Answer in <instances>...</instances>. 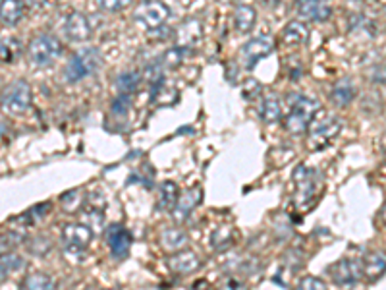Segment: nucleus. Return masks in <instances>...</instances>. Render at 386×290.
<instances>
[{
    "instance_id": "nucleus-1",
    "label": "nucleus",
    "mask_w": 386,
    "mask_h": 290,
    "mask_svg": "<svg viewBox=\"0 0 386 290\" xmlns=\"http://www.w3.org/2000/svg\"><path fill=\"white\" fill-rule=\"evenodd\" d=\"M33 91L25 79H15L0 91V109L10 117H22L31 109Z\"/></svg>"
},
{
    "instance_id": "nucleus-2",
    "label": "nucleus",
    "mask_w": 386,
    "mask_h": 290,
    "mask_svg": "<svg viewBox=\"0 0 386 290\" xmlns=\"http://www.w3.org/2000/svg\"><path fill=\"white\" fill-rule=\"evenodd\" d=\"M321 110V103L311 99V97H301L293 103L290 112L284 118V130L288 133H298L307 132L311 124L315 122L317 112Z\"/></svg>"
},
{
    "instance_id": "nucleus-3",
    "label": "nucleus",
    "mask_w": 386,
    "mask_h": 290,
    "mask_svg": "<svg viewBox=\"0 0 386 290\" xmlns=\"http://www.w3.org/2000/svg\"><path fill=\"white\" fill-rule=\"evenodd\" d=\"M100 64H102V58H100V53L97 48H85V51H79L76 55L72 56L64 68V78L68 79L69 84H76L79 79L89 78L91 74L99 70Z\"/></svg>"
},
{
    "instance_id": "nucleus-4",
    "label": "nucleus",
    "mask_w": 386,
    "mask_h": 290,
    "mask_svg": "<svg viewBox=\"0 0 386 290\" xmlns=\"http://www.w3.org/2000/svg\"><path fill=\"white\" fill-rule=\"evenodd\" d=\"M62 43L54 35H35L27 45V58L33 66H48L62 56Z\"/></svg>"
},
{
    "instance_id": "nucleus-5",
    "label": "nucleus",
    "mask_w": 386,
    "mask_h": 290,
    "mask_svg": "<svg viewBox=\"0 0 386 290\" xmlns=\"http://www.w3.org/2000/svg\"><path fill=\"white\" fill-rule=\"evenodd\" d=\"M293 184H295V192H293V204L298 207L309 205L317 197V190L321 184V174L315 169L309 166H298L293 171Z\"/></svg>"
},
{
    "instance_id": "nucleus-6",
    "label": "nucleus",
    "mask_w": 386,
    "mask_h": 290,
    "mask_svg": "<svg viewBox=\"0 0 386 290\" xmlns=\"http://www.w3.org/2000/svg\"><path fill=\"white\" fill-rule=\"evenodd\" d=\"M93 235L95 232L84 223H68L62 228V244H64L66 256H77L79 259L84 258L89 244L93 242Z\"/></svg>"
},
{
    "instance_id": "nucleus-7",
    "label": "nucleus",
    "mask_w": 386,
    "mask_h": 290,
    "mask_svg": "<svg viewBox=\"0 0 386 290\" xmlns=\"http://www.w3.org/2000/svg\"><path fill=\"white\" fill-rule=\"evenodd\" d=\"M133 18L145 29H159L170 18V8L162 0H143L138 8L133 10Z\"/></svg>"
},
{
    "instance_id": "nucleus-8",
    "label": "nucleus",
    "mask_w": 386,
    "mask_h": 290,
    "mask_svg": "<svg viewBox=\"0 0 386 290\" xmlns=\"http://www.w3.org/2000/svg\"><path fill=\"white\" fill-rule=\"evenodd\" d=\"M326 273L336 286H354L363 279V261L357 258H342L332 263Z\"/></svg>"
},
{
    "instance_id": "nucleus-9",
    "label": "nucleus",
    "mask_w": 386,
    "mask_h": 290,
    "mask_svg": "<svg viewBox=\"0 0 386 290\" xmlns=\"http://www.w3.org/2000/svg\"><path fill=\"white\" fill-rule=\"evenodd\" d=\"M342 130V124H340L338 118L326 117L323 120H319L317 124H313L309 128V138L307 145L311 151L324 150L331 145V141L336 138Z\"/></svg>"
},
{
    "instance_id": "nucleus-10",
    "label": "nucleus",
    "mask_w": 386,
    "mask_h": 290,
    "mask_svg": "<svg viewBox=\"0 0 386 290\" xmlns=\"http://www.w3.org/2000/svg\"><path fill=\"white\" fill-rule=\"evenodd\" d=\"M274 39L270 35H259L255 39L247 41L244 48H241V56L246 62L247 70H253V66L257 62H261L262 58H267L274 53Z\"/></svg>"
},
{
    "instance_id": "nucleus-11",
    "label": "nucleus",
    "mask_w": 386,
    "mask_h": 290,
    "mask_svg": "<svg viewBox=\"0 0 386 290\" xmlns=\"http://www.w3.org/2000/svg\"><path fill=\"white\" fill-rule=\"evenodd\" d=\"M203 261L201 258L192 250H180L170 253L166 258V267L174 275H180V277H185V275L195 273L197 269H201Z\"/></svg>"
},
{
    "instance_id": "nucleus-12",
    "label": "nucleus",
    "mask_w": 386,
    "mask_h": 290,
    "mask_svg": "<svg viewBox=\"0 0 386 290\" xmlns=\"http://www.w3.org/2000/svg\"><path fill=\"white\" fill-rule=\"evenodd\" d=\"M107 242L110 248V253L114 259H126L130 253L133 236L124 225H112L107 230Z\"/></svg>"
},
{
    "instance_id": "nucleus-13",
    "label": "nucleus",
    "mask_w": 386,
    "mask_h": 290,
    "mask_svg": "<svg viewBox=\"0 0 386 290\" xmlns=\"http://www.w3.org/2000/svg\"><path fill=\"white\" fill-rule=\"evenodd\" d=\"M201 188H189L185 190V192H182L180 194V197H178L176 205H174V209H172V219H174V223H185V220L189 219V215H192L193 211H195V207L199 205L201 202Z\"/></svg>"
},
{
    "instance_id": "nucleus-14",
    "label": "nucleus",
    "mask_w": 386,
    "mask_h": 290,
    "mask_svg": "<svg viewBox=\"0 0 386 290\" xmlns=\"http://www.w3.org/2000/svg\"><path fill=\"white\" fill-rule=\"evenodd\" d=\"M64 33H66V37L69 41H74V43H84L91 37L93 27L89 24V20L85 14L81 12H74V14H69L66 18V22H64Z\"/></svg>"
},
{
    "instance_id": "nucleus-15",
    "label": "nucleus",
    "mask_w": 386,
    "mask_h": 290,
    "mask_svg": "<svg viewBox=\"0 0 386 290\" xmlns=\"http://www.w3.org/2000/svg\"><path fill=\"white\" fill-rule=\"evenodd\" d=\"M363 261V277L369 281H377L378 277L386 273V253L385 251H369L365 253Z\"/></svg>"
},
{
    "instance_id": "nucleus-16",
    "label": "nucleus",
    "mask_w": 386,
    "mask_h": 290,
    "mask_svg": "<svg viewBox=\"0 0 386 290\" xmlns=\"http://www.w3.org/2000/svg\"><path fill=\"white\" fill-rule=\"evenodd\" d=\"M159 242H161L162 250L168 251V253H174V251L184 250L187 242H189V236L182 228H166V230L161 232V240Z\"/></svg>"
},
{
    "instance_id": "nucleus-17",
    "label": "nucleus",
    "mask_w": 386,
    "mask_h": 290,
    "mask_svg": "<svg viewBox=\"0 0 386 290\" xmlns=\"http://www.w3.org/2000/svg\"><path fill=\"white\" fill-rule=\"evenodd\" d=\"M25 16V6L22 0H0V22L14 27Z\"/></svg>"
},
{
    "instance_id": "nucleus-18",
    "label": "nucleus",
    "mask_w": 386,
    "mask_h": 290,
    "mask_svg": "<svg viewBox=\"0 0 386 290\" xmlns=\"http://www.w3.org/2000/svg\"><path fill=\"white\" fill-rule=\"evenodd\" d=\"M298 12H300V16L303 20H309V22H326L332 16L331 6H326V4L319 2V0H307V2H303L300 8H298Z\"/></svg>"
},
{
    "instance_id": "nucleus-19",
    "label": "nucleus",
    "mask_w": 386,
    "mask_h": 290,
    "mask_svg": "<svg viewBox=\"0 0 386 290\" xmlns=\"http://www.w3.org/2000/svg\"><path fill=\"white\" fill-rule=\"evenodd\" d=\"M18 290H56V282H54L51 275L33 271V273L25 275L20 281V289Z\"/></svg>"
},
{
    "instance_id": "nucleus-20",
    "label": "nucleus",
    "mask_w": 386,
    "mask_h": 290,
    "mask_svg": "<svg viewBox=\"0 0 386 290\" xmlns=\"http://www.w3.org/2000/svg\"><path fill=\"white\" fill-rule=\"evenodd\" d=\"M257 22V12L249 4H239L234 10V27L238 33H249Z\"/></svg>"
},
{
    "instance_id": "nucleus-21",
    "label": "nucleus",
    "mask_w": 386,
    "mask_h": 290,
    "mask_svg": "<svg viewBox=\"0 0 386 290\" xmlns=\"http://www.w3.org/2000/svg\"><path fill=\"white\" fill-rule=\"evenodd\" d=\"M178 192H180V190H178V186L174 182H162L161 188H159V194H157V209H159V211H172L174 205H176L178 197H180Z\"/></svg>"
},
{
    "instance_id": "nucleus-22",
    "label": "nucleus",
    "mask_w": 386,
    "mask_h": 290,
    "mask_svg": "<svg viewBox=\"0 0 386 290\" xmlns=\"http://www.w3.org/2000/svg\"><path fill=\"white\" fill-rule=\"evenodd\" d=\"M355 93L357 91H355V86L352 79H340L338 84L332 87L331 101L336 107H347L355 99Z\"/></svg>"
},
{
    "instance_id": "nucleus-23",
    "label": "nucleus",
    "mask_w": 386,
    "mask_h": 290,
    "mask_svg": "<svg viewBox=\"0 0 386 290\" xmlns=\"http://www.w3.org/2000/svg\"><path fill=\"white\" fill-rule=\"evenodd\" d=\"M282 39H284L286 45H292V47L307 43L309 39L307 25L303 24V22H290V24L284 27V32H282Z\"/></svg>"
},
{
    "instance_id": "nucleus-24",
    "label": "nucleus",
    "mask_w": 386,
    "mask_h": 290,
    "mask_svg": "<svg viewBox=\"0 0 386 290\" xmlns=\"http://www.w3.org/2000/svg\"><path fill=\"white\" fill-rule=\"evenodd\" d=\"M22 53V43L15 37H0V62H15Z\"/></svg>"
},
{
    "instance_id": "nucleus-25",
    "label": "nucleus",
    "mask_w": 386,
    "mask_h": 290,
    "mask_svg": "<svg viewBox=\"0 0 386 290\" xmlns=\"http://www.w3.org/2000/svg\"><path fill=\"white\" fill-rule=\"evenodd\" d=\"M261 118L267 124H274L282 118V105L277 95H269L265 97L261 103Z\"/></svg>"
},
{
    "instance_id": "nucleus-26",
    "label": "nucleus",
    "mask_w": 386,
    "mask_h": 290,
    "mask_svg": "<svg viewBox=\"0 0 386 290\" xmlns=\"http://www.w3.org/2000/svg\"><path fill=\"white\" fill-rule=\"evenodd\" d=\"M201 37V25L195 22V20H189V22H185L180 29H178V43H180V47L187 48L195 45Z\"/></svg>"
},
{
    "instance_id": "nucleus-27",
    "label": "nucleus",
    "mask_w": 386,
    "mask_h": 290,
    "mask_svg": "<svg viewBox=\"0 0 386 290\" xmlns=\"http://www.w3.org/2000/svg\"><path fill=\"white\" fill-rule=\"evenodd\" d=\"M236 240V230L230 225H222V227H218L211 236V244H213V248L215 250H228L232 244Z\"/></svg>"
},
{
    "instance_id": "nucleus-28",
    "label": "nucleus",
    "mask_w": 386,
    "mask_h": 290,
    "mask_svg": "<svg viewBox=\"0 0 386 290\" xmlns=\"http://www.w3.org/2000/svg\"><path fill=\"white\" fill-rule=\"evenodd\" d=\"M141 84V76L138 72H124L116 78V89L120 95H131Z\"/></svg>"
},
{
    "instance_id": "nucleus-29",
    "label": "nucleus",
    "mask_w": 386,
    "mask_h": 290,
    "mask_svg": "<svg viewBox=\"0 0 386 290\" xmlns=\"http://www.w3.org/2000/svg\"><path fill=\"white\" fill-rule=\"evenodd\" d=\"M25 265V261H23L18 253H6V256H0V282L8 279L10 275L18 271L20 267Z\"/></svg>"
},
{
    "instance_id": "nucleus-30",
    "label": "nucleus",
    "mask_w": 386,
    "mask_h": 290,
    "mask_svg": "<svg viewBox=\"0 0 386 290\" xmlns=\"http://www.w3.org/2000/svg\"><path fill=\"white\" fill-rule=\"evenodd\" d=\"M60 204L64 207V211H76L79 207H84L85 204V196L84 192H79V190H72L68 194H64L60 197Z\"/></svg>"
},
{
    "instance_id": "nucleus-31",
    "label": "nucleus",
    "mask_w": 386,
    "mask_h": 290,
    "mask_svg": "<svg viewBox=\"0 0 386 290\" xmlns=\"http://www.w3.org/2000/svg\"><path fill=\"white\" fill-rule=\"evenodd\" d=\"M84 225H87V227L91 228L93 232L95 230H99V228H102V220H105V215H102V211H100L99 207H91V209H87V211L84 213Z\"/></svg>"
},
{
    "instance_id": "nucleus-32",
    "label": "nucleus",
    "mask_w": 386,
    "mask_h": 290,
    "mask_svg": "<svg viewBox=\"0 0 386 290\" xmlns=\"http://www.w3.org/2000/svg\"><path fill=\"white\" fill-rule=\"evenodd\" d=\"M22 232H8V235H0V256H6V253H12V250L18 248V244L22 242L20 240Z\"/></svg>"
},
{
    "instance_id": "nucleus-33",
    "label": "nucleus",
    "mask_w": 386,
    "mask_h": 290,
    "mask_svg": "<svg viewBox=\"0 0 386 290\" xmlns=\"http://www.w3.org/2000/svg\"><path fill=\"white\" fill-rule=\"evenodd\" d=\"M133 0H97L100 10L105 12H110V14H116V12H122V10L130 8Z\"/></svg>"
},
{
    "instance_id": "nucleus-34",
    "label": "nucleus",
    "mask_w": 386,
    "mask_h": 290,
    "mask_svg": "<svg viewBox=\"0 0 386 290\" xmlns=\"http://www.w3.org/2000/svg\"><path fill=\"white\" fill-rule=\"evenodd\" d=\"M293 290H328V289H326V284H324L323 279L313 277V275H307V277L300 279V282L295 284V289Z\"/></svg>"
},
{
    "instance_id": "nucleus-35",
    "label": "nucleus",
    "mask_w": 386,
    "mask_h": 290,
    "mask_svg": "<svg viewBox=\"0 0 386 290\" xmlns=\"http://www.w3.org/2000/svg\"><path fill=\"white\" fill-rule=\"evenodd\" d=\"M182 58H184V48H172V51H168V53L164 55V58H162L161 62L164 64V66H168V68H178V66L182 64Z\"/></svg>"
},
{
    "instance_id": "nucleus-36",
    "label": "nucleus",
    "mask_w": 386,
    "mask_h": 290,
    "mask_svg": "<svg viewBox=\"0 0 386 290\" xmlns=\"http://www.w3.org/2000/svg\"><path fill=\"white\" fill-rule=\"evenodd\" d=\"M218 290H247V282L244 279L236 277V275H230Z\"/></svg>"
},
{
    "instance_id": "nucleus-37",
    "label": "nucleus",
    "mask_w": 386,
    "mask_h": 290,
    "mask_svg": "<svg viewBox=\"0 0 386 290\" xmlns=\"http://www.w3.org/2000/svg\"><path fill=\"white\" fill-rule=\"evenodd\" d=\"M131 107L130 101V95H118L116 97V101L112 103V110H114V114H126Z\"/></svg>"
},
{
    "instance_id": "nucleus-38",
    "label": "nucleus",
    "mask_w": 386,
    "mask_h": 290,
    "mask_svg": "<svg viewBox=\"0 0 386 290\" xmlns=\"http://www.w3.org/2000/svg\"><path fill=\"white\" fill-rule=\"evenodd\" d=\"M261 93V84L257 81V79H247L246 86H244V95H246V99H255L257 95Z\"/></svg>"
},
{
    "instance_id": "nucleus-39",
    "label": "nucleus",
    "mask_w": 386,
    "mask_h": 290,
    "mask_svg": "<svg viewBox=\"0 0 386 290\" xmlns=\"http://www.w3.org/2000/svg\"><path fill=\"white\" fill-rule=\"evenodd\" d=\"M373 79L378 84H386V62L378 64L377 68L373 70Z\"/></svg>"
},
{
    "instance_id": "nucleus-40",
    "label": "nucleus",
    "mask_w": 386,
    "mask_h": 290,
    "mask_svg": "<svg viewBox=\"0 0 386 290\" xmlns=\"http://www.w3.org/2000/svg\"><path fill=\"white\" fill-rule=\"evenodd\" d=\"M48 2H51V0H25V4L31 6V8H43Z\"/></svg>"
},
{
    "instance_id": "nucleus-41",
    "label": "nucleus",
    "mask_w": 386,
    "mask_h": 290,
    "mask_svg": "<svg viewBox=\"0 0 386 290\" xmlns=\"http://www.w3.org/2000/svg\"><path fill=\"white\" fill-rule=\"evenodd\" d=\"M380 219H382V223L386 225V204H385V207H382V211H380Z\"/></svg>"
},
{
    "instance_id": "nucleus-42",
    "label": "nucleus",
    "mask_w": 386,
    "mask_h": 290,
    "mask_svg": "<svg viewBox=\"0 0 386 290\" xmlns=\"http://www.w3.org/2000/svg\"><path fill=\"white\" fill-rule=\"evenodd\" d=\"M105 290H120V289H105Z\"/></svg>"
}]
</instances>
